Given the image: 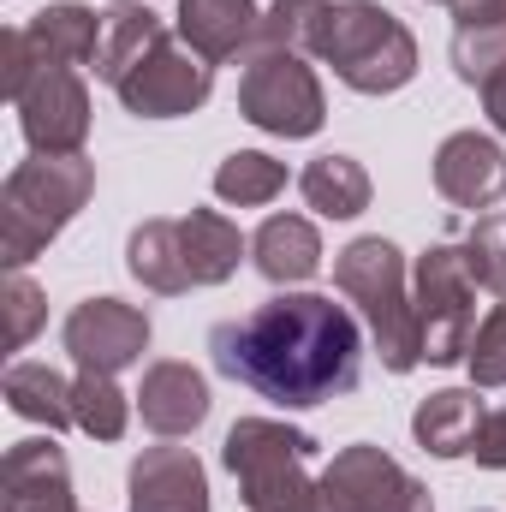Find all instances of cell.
<instances>
[{
    "label": "cell",
    "mask_w": 506,
    "mask_h": 512,
    "mask_svg": "<svg viewBox=\"0 0 506 512\" xmlns=\"http://www.w3.org/2000/svg\"><path fill=\"white\" fill-rule=\"evenodd\" d=\"M209 352L221 376L245 382L286 411L328 405L364 376V334L346 316V304L322 292H280L256 304L251 316L221 322L209 334Z\"/></svg>",
    "instance_id": "cell-1"
},
{
    "label": "cell",
    "mask_w": 506,
    "mask_h": 512,
    "mask_svg": "<svg viewBox=\"0 0 506 512\" xmlns=\"http://www.w3.org/2000/svg\"><path fill=\"white\" fill-rule=\"evenodd\" d=\"M310 453L316 441L274 417H239L221 441V459L239 477L245 512H340L322 477H310Z\"/></svg>",
    "instance_id": "cell-2"
},
{
    "label": "cell",
    "mask_w": 506,
    "mask_h": 512,
    "mask_svg": "<svg viewBox=\"0 0 506 512\" xmlns=\"http://www.w3.org/2000/svg\"><path fill=\"white\" fill-rule=\"evenodd\" d=\"M90 191H96V167L84 155L18 161L0 185V262L24 268L30 256H42L90 203Z\"/></svg>",
    "instance_id": "cell-3"
},
{
    "label": "cell",
    "mask_w": 506,
    "mask_h": 512,
    "mask_svg": "<svg viewBox=\"0 0 506 512\" xmlns=\"http://www.w3.org/2000/svg\"><path fill=\"white\" fill-rule=\"evenodd\" d=\"M310 54L358 96H393L417 78V36L376 0H334L316 24Z\"/></svg>",
    "instance_id": "cell-4"
},
{
    "label": "cell",
    "mask_w": 506,
    "mask_h": 512,
    "mask_svg": "<svg viewBox=\"0 0 506 512\" xmlns=\"http://www.w3.org/2000/svg\"><path fill=\"white\" fill-rule=\"evenodd\" d=\"M334 286L364 310L370 340H376L381 364L393 376L423 364V322H417V298L405 286V256L387 239H352L334 262Z\"/></svg>",
    "instance_id": "cell-5"
},
{
    "label": "cell",
    "mask_w": 506,
    "mask_h": 512,
    "mask_svg": "<svg viewBox=\"0 0 506 512\" xmlns=\"http://www.w3.org/2000/svg\"><path fill=\"white\" fill-rule=\"evenodd\" d=\"M239 114L268 137H316L328 120L322 78L292 48H251L239 72Z\"/></svg>",
    "instance_id": "cell-6"
},
{
    "label": "cell",
    "mask_w": 506,
    "mask_h": 512,
    "mask_svg": "<svg viewBox=\"0 0 506 512\" xmlns=\"http://www.w3.org/2000/svg\"><path fill=\"white\" fill-rule=\"evenodd\" d=\"M417 322H423V358L429 364H459L471 358L477 334V280L465 268L459 245H429L417 256Z\"/></svg>",
    "instance_id": "cell-7"
},
{
    "label": "cell",
    "mask_w": 506,
    "mask_h": 512,
    "mask_svg": "<svg viewBox=\"0 0 506 512\" xmlns=\"http://www.w3.org/2000/svg\"><path fill=\"white\" fill-rule=\"evenodd\" d=\"M120 90V102H126V114L137 120H179V114H197L203 102H209V90H215V66L191 48V42H161L131 78L114 84Z\"/></svg>",
    "instance_id": "cell-8"
},
{
    "label": "cell",
    "mask_w": 506,
    "mask_h": 512,
    "mask_svg": "<svg viewBox=\"0 0 506 512\" xmlns=\"http://www.w3.org/2000/svg\"><path fill=\"white\" fill-rule=\"evenodd\" d=\"M322 489H328V501L340 512H435L429 489L393 453H381L370 441L340 447L334 465L322 471Z\"/></svg>",
    "instance_id": "cell-9"
},
{
    "label": "cell",
    "mask_w": 506,
    "mask_h": 512,
    "mask_svg": "<svg viewBox=\"0 0 506 512\" xmlns=\"http://www.w3.org/2000/svg\"><path fill=\"white\" fill-rule=\"evenodd\" d=\"M12 108L36 155H78L90 137V90L72 66H42Z\"/></svg>",
    "instance_id": "cell-10"
},
{
    "label": "cell",
    "mask_w": 506,
    "mask_h": 512,
    "mask_svg": "<svg viewBox=\"0 0 506 512\" xmlns=\"http://www.w3.org/2000/svg\"><path fill=\"white\" fill-rule=\"evenodd\" d=\"M66 352L78 358V370L120 376L149 352V316L126 298H84L66 316Z\"/></svg>",
    "instance_id": "cell-11"
},
{
    "label": "cell",
    "mask_w": 506,
    "mask_h": 512,
    "mask_svg": "<svg viewBox=\"0 0 506 512\" xmlns=\"http://www.w3.org/2000/svg\"><path fill=\"white\" fill-rule=\"evenodd\" d=\"M0 512H78L72 465L48 435L6 447V459H0Z\"/></svg>",
    "instance_id": "cell-12"
},
{
    "label": "cell",
    "mask_w": 506,
    "mask_h": 512,
    "mask_svg": "<svg viewBox=\"0 0 506 512\" xmlns=\"http://www.w3.org/2000/svg\"><path fill=\"white\" fill-rule=\"evenodd\" d=\"M131 512H209V471L191 447H143L126 477Z\"/></svg>",
    "instance_id": "cell-13"
},
{
    "label": "cell",
    "mask_w": 506,
    "mask_h": 512,
    "mask_svg": "<svg viewBox=\"0 0 506 512\" xmlns=\"http://www.w3.org/2000/svg\"><path fill=\"white\" fill-rule=\"evenodd\" d=\"M435 191L453 209H495L506 197V155L495 137L477 131H453L435 149Z\"/></svg>",
    "instance_id": "cell-14"
},
{
    "label": "cell",
    "mask_w": 506,
    "mask_h": 512,
    "mask_svg": "<svg viewBox=\"0 0 506 512\" xmlns=\"http://www.w3.org/2000/svg\"><path fill=\"white\" fill-rule=\"evenodd\" d=\"M137 411H143V423H149L155 435L179 441V435H191V429L209 417V382H203L191 364H179V358L149 364V370H143V387H137Z\"/></svg>",
    "instance_id": "cell-15"
},
{
    "label": "cell",
    "mask_w": 506,
    "mask_h": 512,
    "mask_svg": "<svg viewBox=\"0 0 506 512\" xmlns=\"http://www.w3.org/2000/svg\"><path fill=\"white\" fill-rule=\"evenodd\" d=\"M262 30V6L256 0H179V36L209 60H239L245 48H256Z\"/></svg>",
    "instance_id": "cell-16"
},
{
    "label": "cell",
    "mask_w": 506,
    "mask_h": 512,
    "mask_svg": "<svg viewBox=\"0 0 506 512\" xmlns=\"http://www.w3.org/2000/svg\"><path fill=\"white\" fill-rule=\"evenodd\" d=\"M483 417H489V411H483L477 387H441V393H429V399L411 411V435H417L423 453H435V459H459V453L477 447Z\"/></svg>",
    "instance_id": "cell-17"
},
{
    "label": "cell",
    "mask_w": 506,
    "mask_h": 512,
    "mask_svg": "<svg viewBox=\"0 0 506 512\" xmlns=\"http://www.w3.org/2000/svg\"><path fill=\"white\" fill-rule=\"evenodd\" d=\"M30 48H36V60L42 66H90L96 54H102V36H108V24L90 12V6H72V0H54V6H42L30 24Z\"/></svg>",
    "instance_id": "cell-18"
},
{
    "label": "cell",
    "mask_w": 506,
    "mask_h": 512,
    "mask_svg": "<svg viewBox=\"0 0 506 512\" xmlns=\"http://www.w3.org/2000/svg\"><path fill=\"white\" fill-rule=\"evenodd\" d=\"M256 274L274 280V286H298L322 268V233L304 221V215H268L251 239Z\"/></svg>",
    "instance_id": "cell-19"
},
{
    "label": "cell",
    "mask_w": 506,
    "mask_h": 512,
    "mask_svg": "<svg viewBox=\"0 0 506 512\" xmlns=\"http://www.w3.org/2000/svg\"><path fill=\"white\" fill-rule=\"evenodd\" d=\"M126 268L143 292H161V298H179L197 286L191 262H185V227L179 221H143L126 245Z\"/></svg>",
    "instance_id": "cell-20"
},
{
    "label": "cell",
    "mask_w": 506,
    "mask_h": 512,
    "mask_svg": "<svg viewBox=\"0 0 506 512\" xmlns=\"http://www.w3.org/2000/svg\"><path fill=\"white\" fill-rule=\"evenodd\" d=\"M298 191H304V203H310L316 215H328V221H352V215L370 209V173H364V161H352V155H316V161L298 173Z\"/></svg>",
    "instance_id": "cell-21"
},
{
    "label": "cell",
    "mask_w": 506,
    "mask_h": 512,
    "mask_svg": "<svg viewBox=\"0 0 506 512\" xmlns=\"http://www.w3.org/2000/svg\"><path fill=\"white\" fill-rule=\"evenodd\" d=\"M179 227H185V262H191V280H197V286H221V280L239 274L245 233H239L221 209H191Z\"/></svg>",
    "instance_id": "cell-22"
},
{
    "label": "cell",
    "mask_w": 506,
    "mask_h": 512,
    "mask_svg": "<svg viewBox=\"0 0 506 512\" xmlns=\"http://www.w3.org/2000/svg\"><path fill=\"white\" fill-rule=\"evenodd\" d=\"M6 405L18 411V417H30V423H42V429H72L78 423V411H72V382L60 376V370H48V364H12L6 370Z\"/></svg>",
    "instance_id": "cell-23"
},
{
    "label": "cell",
    "mask_w": 506,
    "mask_h": 512,
    "mask_svg": "<svg viewBox=\"0 0 506 512\" xmlns=\"http://www.w3.org/2000/svg\"><path fill=\"white\" fill-rule=\"evenodd\" d=\"M161 42H167V24H161L149 6H126V12H114V18H108V36H102V54H96V78H108V84L131 78Z\"/></svg>",
    "instance_id": "cell-24"
},
{
    "label": "cell",
    "mask_w": 506,
    "mask_h": 512,
    "mask_svg": "<svg viewBox=\"0 0 506 512\" xmlns=\"http://www.w3.org/2000/svg\"><path fill=\"white\" fill-rule=\"evenodd\" d=\"M286 191V161L262 155V149H239L215 167V197L233 203V209H262Z\"/></svg>",
    "instance_id": "cell-25"
},
{
    "label": "cell",
    "mask_w": 506,
    "mask_h": 512,
    "mask_svg": "<svg viewBox=\"0 0 506 512\" xmlns=\"http://www.w3.org/2000/svg\"><path fill=\"white\" fill-rule=\"evenodd\" d=\"M72 411H78V429L96 435V441H120L126 423H131V399L114 387V376H96V370H78Z\"/></svg>",
    "instance_id": "cell-26"
},
{
    "label": "cell",
    "mask_w": 506,
    "mask_h": 512,
    "mask_svg": "<svg viewBox=\"0 0 506 512\" xmlns=\"http://www.w3.org/2000/svg\"><path fill=\"white\" fill-rule=\"evenodd\" d=\"M322 12H328V0H274V6L262 12L256 48H292V54H310Z\"/></svg>",
    "instance_id": "cell-27"
},
{
    "label": "cell",
    "mask_w": 506,
    "mask_h": 512,
    "mask_svg": "<svg viewBox=\"0 0 506 512\" xmlns=\"http://www.w3.org/2000/svg\"><path fill=\"white\" fill-rule=\"evenodd\" d=\"M0 310H6V346L24 352V346L36 340L42 316H48V298H42V286H36L24 268H6V280H0Z\"/></svg>",
    "instance_id": "cell-28"
},
{
    "label": "cell",
    "mask_w": 506,
    "mask_h": 512,
    "mask_svg": "<svg viewBox=\"0 0 506 512\" xmlns=\"http://www.w3.org/2000/svg\"><path fill=\"white\" fill-rule=\"evenodd\" d=\"M453 72L465 84H489L495 72H506V24H489V30H459L453 36Z\"/></svg>",
    "instance_id": "cell-29"
},
{
    "label": "cell",
    "mask_w": 506,
    "mask_h": 512,
    "mask_svg": "<svg viewBox=\"0 0 506 512\" xmlns=\"http://www.w3.org/2000/svg\"><path fill=\"white\" fill-rule=\"evenodd\" d=\"M465 268H471V280L483 286V292H495L506 298V221H477L471 233H465Z\"/></svg>",
    "instance_id": "cell-30"
},
{
    "label": "cell",
    "mask_w": 506,
    "mask_h": 512,
    "mask_svg": "<svg viewBox=\"0 0 506 512\" xmlns=\"http://www.w3.org/2000/svg\"><path fill=\"white\" fill-rule=\"evenodd\" d=\"M471 387H506V304H495L471 334Z\"/></svg>",
    "instance_id": "cell-31"
},
{
    "label": "cell",
    "mask_w": 506,
    "mask_h": 512,
    "mask_svg": "<svg viewBox=\"0 0 506 512\" xmlns=\"http://www.w3.org/2000/svg\"><path fill=\"white\" fill-rule=\"evenodd\" d=\"M36 72H42V60L30 48V30H6L0 36V90H6V102H18Z\"/></svg>",
    "instance_id": "cell-32"
},
{
    "label": "cell",
    "mask_w": 506,
    "mask_h": 512,
    "mask_svg": "<svg viewBox=\"0 0 506 512\" xmlns=\"http://www.w3.org/2000/svg\"><path fill=\"white\" fill-rule=\"evenodd\" d=\"M471 459H477L483 471H506V411H489V417H483Z\"/></svg>",
    "instance_id": "cell-33"
},
{
    "label": "cell",
    "mask_w": 506,
    "mask_h": 512,
    "mask_svg": "<svg viewBox=\"0 0 506 512\" xmlns=\"http://www.w3.org/2000/svg\"><path fill=\"white\" fill-rule=\"evenodd\" d=\"M459 30H489V24H506V0H447Z\"/></svg>",
    "instance_id": "cell-34"
},
{
    "label": "cell",
    "mask_w": 506,
    "mask_h": 512,
    "mask_svg": "<svg viewBox=\"0 0 506 512\" xmlns=\"http://www.w3.org/2000/svg\"><path fill=\"white\" fill-rule=\"evenodd\" d=\"M483 108H489V120H495V131L506 137V72H495V78L483 84Z\"/></svg>",
    "instance_id": "cell-35"
}]
</instances>
